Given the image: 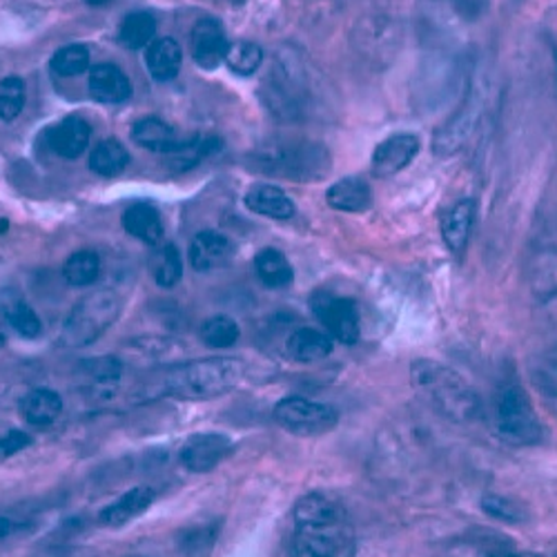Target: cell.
Wrapping results in <instances>:
<instances>
[{
    "label": "cell",
    "instance_id": "f546056e",
    "mask_svg": "<svg viewBox=\"0 0 557 557\" xmlns=\"http://www.w3.org/2000/svg\"><path fill=\"white\" fill-rule=\"evenodd\" d=\"M152 274H154L157 286H161L165 290L174 288L181 282L183 259H181V252L176 250V246L168 244L152 257Z\"/></svg>",
    "mask_w": 557,
    "mask_h": 557
},
{
    "label": "cell",
    "instance_id": "5bb4252c",
    "mask_svg": "<svg viewBox=\"0 0 557 557\" xmlns=\"http://www.w3.org/2000/svg\"><path fill=\"white\" fill-rule=\"evenodd\" d=\"M63 399L52 388H34L21 399L23 420L34 429H50L59 422Z\"/></svg>",
    "mask_w": 557,
    "mask_h": 557
},
{
    "label": "cell",
    "instance_id": "7bdbcfd3",
    "mask_svg": "<svg viewBox=\"0 0 557 557\" xmlns=\"http://www.w3.org/2000/svg\"><path fill=\"white\" fill-rule=\"evenodd\" d=\"M8 342V335H5V331H3V326H0V346H3Z\"/></svg>",
    "mask_w": 557,
    "mask_h": 557
},
{
    "label": "cell",
    "instance_id": "7c38bea8",
    "mask_svg": "<svg viewBox=\"0 0 557 557\" xmlns=\"http://www.w3.org/2000/svg\"><path fill=\"white\" fill-rule=\"evenodd\" d=\"M420 152V138L414 134H395L377 146L373 154V174L388 178L401 172Z\"/></svg>",
    "mask_w": 557,
    "mask_h": 557
},
{
    "label": "cell",
    "instance_id": "ee69618b",
    "mask_svg": "<svg viewBox=\"0 0 557 557\" xmlns=\"http://www.w3.org/2000/svg\"><path fill=\"white\" fill-rule=\"evenodd\" d=\"M129 557H144V555H129Z\"/></svg>",
    "mask_w": 557,
    "mask_h": 557
},
{
    "label": "cell",
    "instance_id": "f35d334b",
    "mask_svg": "<svg viewBox=\"0 0 557 557\" xmlns=\"http://www.w3.org/2000/svg\"><path fill=\"white\" fill-rule=\"evenodd\" d=\"M437 3H448L463 16H475L478 12H482L486 0H437Z\"/></svg>",
    "mask_w": 557,
    "mask_h": 557
},
{
    "label": "cell",
    "instance_id": "52a82bcc",
    "mask_svg": "<svg viewBox=\"0 0 557 557\" xmlns=\"http://www.w3.org/2000/svg\"><path fill=\"white\" fill-rule=\"evenodd\" d=\"M274 420L293 435L314 437L333 431L339 422V414L329 404L306 397H286L274 406Z\"/></svg>",
    "mask_w": 557,
    "mask_h": 557
},
{
    "label": "cell",
    "instance_id": "9c48e42d",
    "mask_svg": "<svg viewBox=\"0 0 557 557\" xmlns=\"http://www.w3.org/2000/svg\"><path fill=\"white\" fill-rule=\"evenodd\" d=\"M235 453V442L221 433L193 435L181 448V463L193 473H210Z\"/></svg>",
    "mask_w": 557,
    "mask_h": 557
},
{
    "label": "cell",
    "instance_id": "ab89813d",
    "mask_svg": "<svg viewBox=\"0 0 557 557\" xmlns=\"http://www.w3.org/2000/svg\"><path fill=\"white\" fill-rule=\"evenodd\" d=\"M18 529H21V524H18L14 518H10V516H0V542L8 540V537H12Z\"/></svg>",
    "mask_w": 557,
    "mask_h": 557
},
{
    "label": "cell",
    "instance_id": "6da1fadb",
    "mask_svg": "<svg viewBox=\"0 0 557 557\" xmlns=\"http://www.w3.org/2000/svg\"><path fill=\"white\" fill-rule=\"evenodd\" d=\"M355 527L348 510L329 495H304L293 510V557H352Z\"/></svg>",
    "mask_w": 557,
    "mask_h": 557
},
{
    "label": "cell",
    "instance_id": "d6986e66",
    "mask_svg": "<svg viewBox=\"0 0 557 557\" xmlns=\"http://www.w3.org/2000/svg\"><path fill=\"white\" fill-rule=\"evenodd\" d=\"M0 310L8 319L10 326L25 339H36L42 333V321L36 310L27 304V299L16 290L0 293Z\"/></svg>",
    "mask_w": 557,
    "mask_h": 557
},
{
    "label": "cell",
    "instance_id": "ba28073f",
    "mask_svg": "<svg viewBox=\"0 0 557 557\" xmlns=\"http://www.w3.org/2000/svg\"><path fill=\"white\" fill-rule=\"evenodd\" d=\"M312 312L335 342H342L346 346L357 344L361 329L359 312L352 299H344L333 293H317L312 297Z\"/></svg>",
    "mask_w": 557,
    "mask_h": 557
},
{
    "label": "cell",
    "instance_id": "44dd1931",
    "mask_svg": "<svg viewBox=\"0 0 557 557\" xmlns=\"http://www.w3.org/2000/svg\"><path fill=\"white\" fill-rule=\"evenodd\" d=\"M123 227L138 242L157 246L163 239V221L154 206L134 203L123 214Z\"/></svg>",
    "mask_w": 557,
    "mask_h": 557
},
{
    "label": "cell",
    "instance_id": "4fadbf2b",
    "mask_svg": "<svg viewBox=\"0 0 557 557\" xmlns=\"http://www.w3.org/2000/svg\"><path fill=\"white\" fill-rule=\"evenodd\" d=\"M154 497H157V493L152 488L136 486V488L123 493L116 502H112L110 506H106L101 510L99 524L108 527V529H119L141 513H146V510L152 506Z\"/></svg>",
    "mask_w": 557,
    "mask_h": 557
},
{
    "label": "cell",
    "instance_id": "30bf717a",
    "mask_svg": "<svg viewBox=\"0 0 557 557\" xmlns=\"http://www.w3.org/2000/svg\"><path fill=\"white\" fill-rule=\"evenodd\" d=\"M230 42L225 38L223 25L216 18H201L190 34V52L199 67L216 70L225 63Z\"/></svg>",
    "mask_w": 557,
    "mask_h": 557
},
{
    "label": "cell",
    "instance_id": "e0dca14e",
    "mask_svg": "<svg viewBox=\"0 0 557 557\" xmlns=\"http://www.w3.org/2000/svg\"><path fill=\"white\" fill-rule=\"evenodd\" d=\"M132 138L134 141L157 154H165L170 157L172 152H176L181 148V138L176 136V132L172 129V125H168L165 121L157 119V116H148L136 121L132 127Z\"/></svg>",
    "mask_w": 557,
    "mask_h": 557
},
{
    "label": "cell",
    "instance_id": "836d02e7",
    "mask_svg": "<svg viewBox=\"0 0 557 557\" xmlns=\"http://www.w3.org/2000/svg\"><path fill=\"white\" fill-rule=\"evenodd\" d=\"M89 67V50L85 45H67L52 59V70L61 76H78Z\"/></svg>",
    "mask_w": 557,
    "mask_h": 557
},
{
    "label": "cell",
    "instance_id": "d590c367",
    "mask_svg": "<svg viewBox=\"0 0 557 557\" xmlns=\"http://www.w3.org/2000/svg\"><path fill=\"white\" fill-rule=\"evenodd\" d=\"M535 382L548 397L557 399V346L542 355V359L537 361Z\"/></svg>",
    "mask_w": 557,
    "mask_h": 557
},
{
    "label": "cell",
    "instance_id": "5b68a950",
    "mask_svg": "<svg viewBox=\"0 0 557 557\" xmlns=\"http://www.w3.org/2000/svg\"><path fill=\"white\" fill-rule=\"evenodd\" d=\"M123 299L114 290H97L83 297L65 319L61 342L70 348H85L108 333L121 317Z\"/></svg>",
    "mask_w": 557,
    "mask_h": 557
},
{
    "label": "cell",
    "instance_id": "ffe728a7",
    "mask_svg": "<svg viewBox=\"0 0 557 557\" xmlns=\"http://www.w3.org/2000/svg\"><path fill=\"white\" fill-rule=\"evenodd\" d=\"M246 206L250 212L268 216V219H290L295 214V203L293 199L276 185L270 183H261L250 188V193L246 195Z\"/></svg>",
    "mask_w": 557,
    "mask_h": 557
},
{
    "label": "cell",
    "instance_id": "1f68e13d",
    "mask_svg": "<svg viewBox=\"0 0 557 557\" xmlns=\"http://www.w3.org/2000/svg\"><path fill=\"white\" fill-rule=\"evenodd\" d=\"M225 63L232 72H237V74H244V76L255 74L263 63V50L250 40H237L227 48Z\"/></svg>",
    "mask_w": 557,
    "mask_h": 557
},
{
    "label": "cell",
    "instance_id": "f1b7e54d",
    "mask_svg": "<svg viewBox=\"0 0 557 557\" xmlns=\"http://www.w3.org/2000/svg\"><path fill=\"white\" fill-rule=\"evenodd\" d=\"M129 165V152L116 141V138H106L89 157V168L101 176H116Z\"/></svg>",
    "mask_w": 557,
    "mask_h": 557
},
{
    "label": "cell",
    "instance_id": "3957f363",
    "mask_svg": "<svg viewBox=\"0 0 557 557\" xmlns=\"http://www.w3.org/2000/svg\"><path fill=\"white\" fill-rule=\"evenodd\" d=\"M412 384L453 420H473L480 412V399L475 393L453 370H446L440 363H417L412 368Z\"/></svg>",
    "mask_w": 557,
    "mask_h": 557
},
{
    "label": "cell",
    "instance_id": "83f0119b",
    "mask_svg": "<svg viewBox=\"0 0 557 557\" xmlns=\"http://www.w3.org/2000/svg\"><path fill=\"white\" fill-rule=\"evenodd\" d=\"M199 337L206 346L210 348H216V350H223V348H230L235 346L242 337V329L239 323L227 317V314H214V317H208L201 329H199Z\"/></svg>",
    "mask_w": 557,
    "mask_h": 557
},
{
    "label": "cell",
    "instance_id": "e575fe53",
    "mask_svg": "<svg viewBox=\"0 0 557 557\" xmlns=\"http://www.w3.org/2000/svg\"><path fill=\"white\" fill-rule=\"evenodd\" d=\"M123 366L114 357H97L83 363V375L95 384H112L121 377Z\"/></svg>",
    "mask_w": 557,
    "mask_h": 557
},
{
    "label": "cell",
    "instance_id": "8fae6325",
    "mask_svg": "<svg viewBox=\"0 0 557 557\" xmlns=\"http://www.w3.org/2000/svg\"><path fill=\"white\" fill-rule=\"evenodd\" d=\"M237 250L225 235L214 230H203L190 244V265L197 272H212L225 268L235 259Z\"/></svg>",
    "mask_w": 557,
    "mask_h": 557
},
{
    "label": "cell",
    "instance_id": "d4e9b609",
    "mask_svg": "<svg viewBox=\"0 0 557 557\" xmlns=\"http://www.w3.org/2000/svg\"><path fill=\"white\" fill-rule=\"evenodd\" d=\"M148 72L154 81L168 83L172 81L181 70V48L172 38H157L146 54Z\"/></svg>",
    "mask_w": 557,
    "mask_h": 557
},
{
    "label": "cell",
    "instance_id": "cb8c5ba5",
    "mask_svg": "<svg viewBox=\"0 0 557 557\" xmlns=\"http://www.w3.org/2000/svg\"><path fill=\"white\" fill-rule=\"evenodd\" d=\"M331 208L339 212H361L373 201V193H370V185L361 178H344L337 181L326 195Z\"/></svg>",
    "mask_w": 557,
    "mask_h": 557
},
{
    "label": "cell",
    "instance_id": "7402d4cb",
    "mask_svg": "<svg viewBox=\"0 0 557 557\" xmlns=\"http://www.w3.org/2000/svg\"><path fill=\"white\" fill-rule=\"evenodd\" d=\"M333 352V337L317 329H299L288 339V355L295 361L312 363Z\"/></svg>",
    "mask_w": 557,
    "mask_h": 557
},
{
    "label": "cell",
    "instance_id": "4dcf8cb0",
    "mask_svg": "<svg viewBox=\"0 0 557 557\" xmlns=\"http://www.w3.org/2000/svg\"><path fill=\"white\" fill-rule=\"evenodd\" d=\"M219 148H221V141H216V138H193V141H183L181 148L170 154V159H172L170 163L174 165V170L185 172V170L199 165L203 159H208Z\"/></svg>",
    "mask_w": 557,
    "mask_h": 557
},
{
    "label": "cell",
    "instance_id": "4316f807",
    "mask_svg": "<svg viewBox=\"0 0 557 557\" xmlns=\"http://www.w3.org/2000/svg\"><path fill=\"white\" fill-rule=\"evenodd\" d=\"M63 276L74 288L97 284L101 276V257L95 250H78L70 255V259L63 263Z\"/></svg>",
    "mask_w": 557,
    "mask_h": 557
},
{
    "label": "cell",
    "instance_id": "d6a6232c",
    "mask_svg": "<svg viewBox=\"0 0 557 557\" xmlns=\"http://www.w3.org/2000/svg\"><path fill=\"white\" fill-rule=\"evenodd\" d=\"M25 83L18 76H8L0 83V121H14L25 108Z\"/></svg>",
    "mask_w": 557,
    "mask_h": 557
},
{
    "label": "cell",
    "instance_id": "9a60e30c",
    "mask_svg": "<svg viewBox=\"0 0 557 557\" xmlns=\"http://www.w3.org/2000/svg\"><path fill=\"white\" fill-rule=\"evenodd\" d=\"M89 91L101 103H123L132 97V83L121 67L101 63L89 72Z\"/></svg>",
    "mask_w": 557,
    "mask_h": 557
},
{
    "label": "cell",
    "instance_id": "2e32d148",
    "mask_svg": "<svg viewBox=\"0 0 557 557\" xmlns=\"http://www.w3.org/2000/svg\"><path fill=\"white\" fill-rule=\"evenodd\" d=\"M89 134L91 129L83 119L70 116L48 132V144L54 154L63 159H78L87 150Z\"/></svg>",
    "mask_w": 557,
    "mask_h": 557
},
{
    "label": "cell",
    "instance_id": "277c9868",
    "mask_svg": "<svg viewBox=\"0 0 557 557\" xmlns=\"http://www.w3.org/2000/svg\"><path fill=\"white\" fill-rule=\"evenodd\" d=\"M495 429L499 437L516 446H531L542 440V422L527 391L516 382H502L493 401Z\"/></svg>",
    "mask_w": 557,
    "mask_h": 557
},
{
    "label": "cell",
    "instance_id": "60d3db41",
    "mask_svg": "<svg viewBox=\"0 0 557 557\" xmlns=\"http://www.w3.org/2000/svg\"><path fill=\"white\" fill-rule=\"evenodd\" d=\"M52 557H97V555H95V550H89V548H70V550L57 553Z\"/></svg>",
    "mask_w": 557,
    "mask_h": 557
},
{
    "label": "cell",
    "instance_id": "7a4b0ae2",
    "mask_svg": "<svg viewBox=\"0 0 557 557\" xmlns=\"http://www.w3.org/2000/svg\"><path fill=\"white\" fill-rule=\"evenodd\" d=\"M246 377V363L235 357H210L183 363L165 377L170 395L210 399L237 388Z\"/></svg>",
    "mask_w": 557,
    "mask_h": 557
},
{
    "label": "cell",
    "instance_id": "8992f818",
    "mask_svg": "<svg viewBox=\"0 0 557 557\" xmlns=\"http://www.w3.org/2000/svg\"><path fill=\"white\" fill-rule=\"evenodd\" d=\"M257 168L265 174L286 176L293 181H314L331 168L329 152L319 146H278L257 154Z\"/></svg>",
    "mask_w": 557,
    "mask_h": 557
},
{
    "label": "cell",
    "instance_id": "74e56055",
    "mask_svg": "<svg viewBox=\"0 0 557 557\" xmlns=\"http://www.w3.org/2000/svg\"><path fill=\"white\" fill-rule=\"evenodd\" d=\"M32 435L25 433V431H8L5 435H0V461L3 459H10L14 455H18L21 450L29 448L32 446Z\"/></svg>",
    "mask_w": 557,
    "mask_h": 557
},
{
    "label": "cell",
    "instance_id": "603a6c76",
    "mask_svg": "<svg viewBox=\"0 0 557 557\" xmlns=\"http://www.w3.org/2000/svg\"><path fill=\"white\" fill-rule=\"evenodd\" d=\"M255 272L259 282L268 288H286L293 284L295 272L282 250L263 248L255 259Z\"/></svg>",
    "mask_w": 557,
    "mask_h": 557
},
{
    "label": "cell",
    "instance_id": "b9f144b4",
    "mask_svg": "<svg viewBox=\"0 0 557 557\" xmlns=\"http://www.w3.org/2000/svg\"><path fill=\"white\" fill-rule=\"evenodd\" d=\"M85 3H89V5H106V3H110V0H85Z\"/></svg>",
    "mask_w": 557,
    "mask_h": 557
},
{
    "label": "cell",
    "instance_id": "484cf974",
    "mask_svg": "<svg viewBox=\"0 0 557 557\" xmlns=\"http://www.w3.org/2000/svg\"><path fill=\"white\" fill-rule=\"evenodd\" d=\"M157 21L148 12H134L125 16L119 27V40L127 50H144L157 40Z\"/></svg>",
    "mask_w": 557,
    "mask_h": 557
},
{
    "label": "cell",
    "instance_id": "ac0fdd59",
    "mask_svg": "<svg viewBox=\"0 0 557 557\" xmlns=\"http://www.w3.org/2000/svg\"><path fill=\"white\" fill-rule=\"evenodd\" d=\"M475 223V203L463 199L455 203L444 216H442V237L450 252L459 255L463 252L471 237V230Z\"/></svg>",
    "mask_w": 557,
    "mask_h": 557
},
{
    "label": "cell",
    "instance_id": "8d00e7d4",
    "mask_svg": "<svg viewBox=\"0 0 557 557\" xmlns=\"http://www.w3.org/2000/svg\"><path fill=\"white\" fill-rule=\"evenodd\" d=\"M482 506H484L486 513L493 516V518L508 520V522L520 520V508L516 506L513 499H504V497L488 495V497H484V504H482Z\"/></svg>",
    "mask_w": 557,
    "mask_h": 557
}]
</instances>
